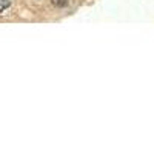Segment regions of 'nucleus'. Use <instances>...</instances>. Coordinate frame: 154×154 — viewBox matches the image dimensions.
<instances>
[{"instance_id":"nucleus-1","label":"nucleus","mask_w":154,"mask_h":154,"mask_svg":"<svg viewBox=\"0 0 154 154\" xmlns=\"http://www.w3.org/2000/svg\"><path fill=\"white\" fill-rule=\"evenodd\" d=\"M51 3L57 8H65L68 5V0H51Z\"/></svg>"},{"instance_id":"nucleus-2","label":"nucleus","mask_w":154,"mask_h":154,"mask_svg":"<svg viewBox=\"0 0 154 154\" xmlns=\"http://www.w3.org/2000/svg\"><path fill=\"white\" fill-rule=\"evenodd\" d=\"M9 5H11V3H9V0H0V12L5 11Z\"/></svg>"}]
</instances>
